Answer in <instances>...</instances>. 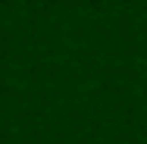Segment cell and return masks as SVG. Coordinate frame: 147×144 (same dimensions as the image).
Wrapping results in <instances>:
<instances>
[]
</instances>
